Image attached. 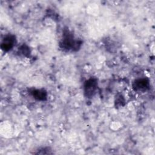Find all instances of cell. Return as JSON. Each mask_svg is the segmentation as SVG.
Wrapping results in <instances>:
<instances>
[{"label":"cell","mask_w":155,"mask_h":155,"mask_svg":"<svg viewBox=\"0 0 155 155\" xmlns=\"http://www.w3.org/2000/svg\"><path fill=\"white\" fill-rule=\"evenodd\" d=\"M97 88V80L96 78L91 77L87 79L84 85V94L88 98L92 97L96 93Z\"/></svg>","instance_id":"7a4b0ae2"},{"label":"cell","mask_w":155,"mask_h":155,"mask_svg":"<svg viewBox=\"0 0 155 155\" xmlns=\"http://www.w3.org/2000/svg\"><path fill=\"white\" fill-rule=\"evenodd\" d=\"M15 36L13 35H8L5 36L1 43V49L4 51H8L13 47V46L15 44Z\"/></svg>","instance_id":"277c9868"},{"label":"cell","mask_w":155,"mask_h":155,"mask_svg":"<svg viewBox=\"0 0 155 155\" xmlns=\"http://www.w3.org/2000/svg\"><path fill=\"white\" fill-rule=\"evenodd\" d=\"M38 152L36 153V154H52V153L50 151L51 150H50L49 148L48 147H44L42 148L40 150H39Z\"/></svg>","instance_id":"ba28073f"},{"label":"cell","mask_w":155,"mask_h":155,"mask_svg":"<svg viewBox=\"0 0 155 155\" xmlns=\"http://www.w3.org/2000/svg\"><path fill=\"white\" fill-rule=\"evenodd\" d=\"M82 42L74 38L73 35L68 30H65L63 38L59 42V46L65 50L77 51L81 46Z\"/></svg>","instance_id":"6da1fadb"},{"label":"cell","mask_w":155,"mask_h":155,"mask_svg":"<svg viewBox=\"0 0 155 155\" xmlns=\"http://www.w3.org/2000/svg\"><path fill=\"white\" fill-rule=\"evenodd\" d=\"M30 93L32 96L37 101H44L47 100V93L45 90L41 89H32L30 91Z\"/></svg>","instance_id":"5b68a950"},{"label":"cell","mask_w":155,"mask_h":155,"mask_svg":"<svg viewBox=\"0 0 155 155\" xmlns=\"http://www.w3.org/2000/svg\"><path fill=\"white\" fill-rule=\"evenodd\" d=\"M114 104L116 107H120L125 105V99L122 94H118L116 96Z\"/></svg>","instance_id":"8992f818"},{"label":"cell","mask_w":155,"mask_h":155,"mask_svg":"<svg viewBox=\"0 0 155 155\" xmlns=\"http://www.w3.org/2000/svg\"><path fill=\"white\" fill-rule=\"evenodd\" d=\"M19 51L21 54H22L24 56H28L30 53L29 47L24 44L20 47V48H19Z\"/></svg>","instance_id":"52a82bcc"},{"label":"cell","mask_w":155,"mask_h":155,"mask_svg":"<svg viewBox=\"0 0 155 155\" xmlns=\"http://www.w3.org/2000/svg\"><path fill=\"white\" fill-rule=\"evenodd\" d=\"M132 87L135 91L145 92L149 89L150 81L145 78L136 79L132 84Z\"/></svg>","instance_id":"3957f363"}]
</instances>
